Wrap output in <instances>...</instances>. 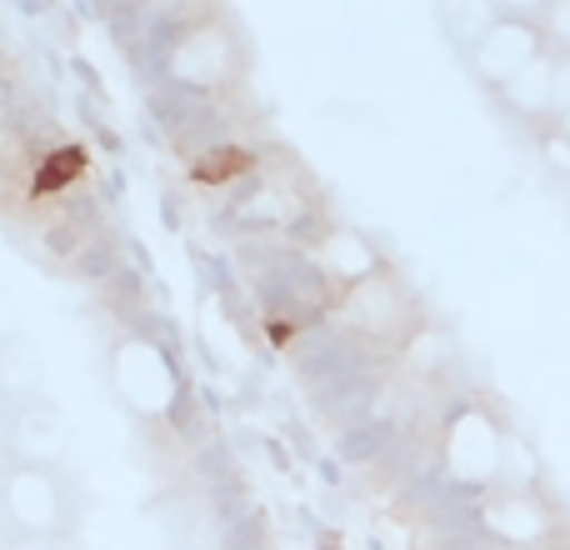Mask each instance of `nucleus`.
I'll return each mask as SVG.
<instances>
[{
    "label": "nucleus",
    "instance_id": "nucleus-9",
    "mask_svg": "<svg viewBox=\"0 0 570 550\" xmlns=\"http://www.w3.org/2000/svg\"><path fill=\"white\" fill-rule=\"evenodd\" d=\"M501 96H505V106H511L515 116H525V120L546 116V110H551V60L535 56L531 66L515 70V76L505 80Z\"/></svg>",
    "mask_w": 570,
    "mask_h": 550
},
{
    "label": "nucleus",
    "instance_id": "nucleus-1",
    "mask_svg": "<svg viewBox=\"0 0 570 550\" xmlns=\"http://www.w3.org/2000/svg\"><path fill=\"white\" fill-rule=\"evenodd\" d=\"M110 375H116L120 401L140 415H166L180 395V381H176V371H170L166 351H160L156 341H146V335H130V341L116 345Z\"/></svg>",
    "mask_w": 570,
    "mask_h": 550
},
{
    "label": "nucleus",
    "instance_id": "nucleus-14",
    "mask_svg": "<svg viewBox=\"0 0 570 550\" xmlns=\"http://www.w3.org/2000/svg\"><path fill=\"white\" fill-rule=\"evenodd\" d=\"M6 435H10V405L0 401V451H6Z\"/></svg>",
    "mask_w": 570,
    "mask_h": 550
},
{
    "label": "nucleus",
    "instance_id": "nucleus-13",
    "mask_svg": "<svg viewBox=\"0 0 570 550\" xmlns=\"http://www.w3.org/2000/svg\"><path fill=\"white\" fill-rule=\"evenodd\" d=\"M6 550H66V546H60V536H16Z\"/></svg>",
    "mask_w": 570,
    "mask_h": 550
},
{
    "label": "nucleus",
    "instance_id": "nucleus-2",
    "mask_svg": "<svg viewBox=\"0 0 570 550\" xmlns=\"http://www.w3.org/2000/svg\"><path fill=\"white\" fill-rule=\"evenodd\" d=\"M0 505L16 536H60L66 531V491H60L56 471H36V465H10L0 481Z\"/></svg>",
    "mask_w": 570,
    "mask_h": 550
},
{
    "label": "nucleus",
    "instance_id": "nucleus-5",
    "mask_svg": "<svg viewBox=\"0 0 570 550\" xmlns=\"http://www.w3.org/2000/svg\"><path fill=\"white\" fill-rule=\"evenodd\" d=\"M535 56H541V26L515 20V16H495L491 26L481 30V40H475V70H481L485 80H495V86H505V80L531 66Z\"/></svg>",
    "mask_w": 570,
    "mask_h": 550
},
{
    "label": "nucleus",
    "instance_id": "nucleus-15",
    "mask_svg": "<svg viewBox=\"0 0 570 550\" xmlns=\"http://www.w3.org/2000/svg\"><path fill=\"white\" fill-rule=\"evenodd\" d=\"M561 130H566V136H570V110H561Z\"/></svg>",
    "mask_w": 570,
    "mask_h": 550
},
{
    "label": "nucleus",
    "instance_id": "nucleus-4",
    "mask_svg": "<svg viewBox=\"0 0 570 550\" xmlns=\"http://www.w3.org/2000/svg\"><path fill=\"white\" fill-rule=\"evenodd\" d=\"M345 305H351V331L361 335V341H371V335H401L415 325L411 315V295L401 291V285L391 281V275H365L361 285H351V295H345ZM421 331V325H415Z\"/></svg>",
    "mask_w": 570,
    "mask_h": 550
},
{
    "label": "nucleus",
    "instance_id": "nucleus-8",
    "mask_svg": "<svg viewBox=\"0 0 570 550\" xmlns=\"http://www.w3.org/2000/svg\"><path fill=\"white\" fill-rule=\"evenodd\" d=\"M335 451H341V461H351V465H385L395 451H401V425H395L391 415L375 411L371 421L341 431V445H335Z\"/></svg>",
    "mask_w": 570,
    "mask_h": 550
},
{
    "label": "nucleus",
    "instance_id": "nucleus-10",
    "mask_svg": "<svg viewBox=\"0 0 570 550\" xmlns=\"http://www.w3.org/2000/svg\"><path fill=\"white\" fill-rule=\"evenodd\" d=\"M541 156H546V166H551L556 176H566V180H570V136H566L561 126L546 130V136H541Z\"/></svg>",
    "mask_w": 570,
    "mask_h": 550
},
{
    "label": "nucleus",
    "instance_id": "nucleus-7",
    "mask_svg": "<svg viewBox=\"0 0 570 550\" xmlns=\"http://www.w3.org/2000/svg\"><path fill=\"white\" fill-rule=\"evenodd\" d=\"M40 375H46V355L40 345L30 341L26 331L16 341L0 345V401L20 405V401H36L40 395Z\"/></svg>",
    "mask_w": 570,
    "mask_h": 550
},
{
    "label": "nucleus",
    "instance_id": "nucleus-12",
    "mask_svg": "<svg viewBox=\"0 0 570 550\" xmlns=\"http://www.w3.org/2000/svg\"><path fill=\"white\" fill-rule=\"evenodd\" d=\"M20 335V305L10 301V291H0V345Z\"/></svg>",
    "mask_w": 570,
    "mask_h": 550
},
{
    "label": "nucleus",
    "instance_id": "nucleus-11",
    "mask_svg": "<svg viewBox=\"0 0 570 550\" xmlns=\"http://www.w3.org/2000/svg\"><path fill=\"white\" fill-rule=\"evenodd\" d=\"M541 26H546V36H556V40H561V46L570 50V6H551V10L541 16Z\"/></svg>",
    "mask_w": 570,
    "mask_h": 550
},
{
    "label": "nucleus",
    "instance_id": "nucleus-6",
    "mask_svg": "<svg viewBox=\"0 0 570 550\" xmlns=\"http://www.w3.org/2000/svg\"><path fill=\"white\" fill-rule=\"evenodd\" d=\"M315 401H321V415L325 421H335L341 431H351V425L371 421L375 415V401H381V375L371 371H355V375H341V381L321 385L315 391Z\"/></svg>",
    "mask_w": 570,
    "mask_h": 550
},
{
    "label": "nucleus",
    "instance_id": "nucleus-3",
    "mask_svg": "<svg viewBox=\"0 0 570 550\" xmlns=\"http://www.w3.org/2000/svg\"><path fill=\"white\" fill-rule=\"evenodd\" d=\"M6 451H10V465H36V471H56V465L70 455V421L60 415L56 401H46V395L10 405Z\"/></svg>",
    "mask_w": 570,
    "mask_h": 550
}]
</instances>
